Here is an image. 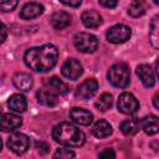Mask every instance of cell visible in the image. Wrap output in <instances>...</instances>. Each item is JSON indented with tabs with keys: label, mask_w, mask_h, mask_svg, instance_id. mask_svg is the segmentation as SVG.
I'll list each match as a JSON object with an SVG mask.
<instances>
[{
	"label": "cell",
	"mask_w": 159,
	"mask_h": 159,
	"mask_svg": "<svg viewBox=\"0 0 159 159\" xmlns=\"http://www.w3.org/2000/svg\"><path fill=\"white\" fill-rule=\"evenodd\" d=\"M99 159H116V153L112 148H106L99 153Z\"/></svg>",
	"instance_id": "28"
},
{
	"label": "cell",
	"mask_w": 159,
	"mask_h": 159,
	"mask_svg": "<svg viewBox=\"0 0 159 159\" xmlns=\"http://www.w3.org/2000/svg\"><path fill=\"white\" fill-rule=\"evenodd\" d=\"M145 12V7L143 5V2L140 1H133L130 5H129V9H128V14L133 17H139L142 16L143 14Z\"/></svg>",
	"instance_id": "25"
},
{
	"label": "cell",
	"mask_w": 159,
	"mask_h": 159,
	"mask_svg": "<svg viewBox=\"0 0 159 159\" xmlns=\"http://www.w3.org/2000/svg\"><path fill=\"white\" fill-rule=\"evenodd\" d=\"M36 148H37L41 153H43V154H46V153L48 152V145H47L46 143H43V142L37 143V144H36Z\"/></svg>",
	"instance_id": "31"
},
{
	"label": "cell",
	"mask_w": 159,
	"mask_h": 159,
	"mask_svg": "<svg viewBox=\"0 0 159 159\" xmlns=\"http://www.w3.org/2000/svg\"><path fill=\"white\" fill-rule=\"evenodd\" d=\"M98 89V82L94 78L84 80L76 89V96L81 99H89L92 98Z\"/></svg>",
	"instance_id": "9"
},
{
	"label": "cell",
	"mask_w": 159,
	"mask_h": 159,
	"mask_svg": "<svg viewBox=\"0 0 159 159\" xmlns=\"http://www.w3.org/2000/svg\"><path fill=\"white\" fill-rule=\"evenodd\" d=\"M7 106L11 111L17 112V113H22L27 108V102H26V98L22 94L16 93V94L10 96V98L7 99Z\"/></svg>",
	"instance_id": "17"
},
{
	"label": "cell",
	"mask_w": 159,
	"mask_h": 159,
	"mask_svg": "<svg viewBox=\"0 0 159 159\" xmlns=\"http://www.w3.org/2000/svg\"><path fill=\"white\" fill-rule=\"evenodd\" d=\"M76 48L83 53H92L98 48V39L88 32H78L73 37Z\"/></svg>",
	"instance_id": "4"
},
{
	"label": "cell",
	"mask_w": 159,
	"mask_h": 159,
	"mask_svg": "<svg viewBox=\"0 0 159 159\" xmlns=\"http://www.w3.org/2000/svg\"><path fill=\"white\" fill-rule=\"evenodd\" d=\"M61 72H62V75L66 78H68L71 81H76V80H78L82 76L83 67H82V65H81V62L78 60H76V58H68L62 65Z\"/></svg>",
	"instance_id": "8"
},
{
	"label": "cell",
	"mask_w": 159,
	"mask_h": 159,
	"mask_svg": "<svg viewBox=\"0 0 159 159\" xmlns=\"http://www.w3.org/2000/svg\"><path fill=\"white\" fill-rule=\"evenodd\" d=\"M73 158H75V153L70 148H58L53 154V159H73Z\"/></svg>",
	"instance_id": "26"
},
{
	"label": "cell",
	"mask_w": 159,
	"mask_h": 159,
	"mask_svg": "<svg viewBox=\"0 0 159 159\" xmlns=\"http://www.w3.org/2000/svg\"><path fill=\"white\" fill-rule=\"evenodd\" d=\"M1 116H2V114H1V111H0V118H1Z\"/></svg>",
	"instance_id": "35"
},
{
	"label": "cell",
	"mask_w": 159,
	"mask_h": 159,
	"mask_svg": "<svg viewBox=\"0 0 159 159\" xmlns=\"http://www.w3.org/2000/svg\"><path fill=\"white\" fill-rule=\"evenodd\" d=\"M63 5H67V6H75V7H77V6H80L81 5V0H77V1H61Z\"/></svg>",
	"instance_id": "32"
},
{
	"label": "cell",
	"mask_w": 159,
	"mask_h": 159,
	"mask_svg": "<svg viewBox=\"0 0 159 159\" xmlns=\"http://www.w3.org/2000/svg\"><path fill=\"white\" fill-rule=\"evenodd\" d=\"M12 82L15 84V87L20 91H24V92H27L32 88V84H34V81H32V77L26 73V72H17L15 73L14 78H12Z\"/></svg>",
	"instance_id": "15"
},
{
	"label": "cell",
	"mask_w": 159,
	"mask_h": 159,
	"mask_svg": "<svg viewBox=\"0 0 159 159\" xmlns=\"http://www.w3.org/2000/svg\"><path fill=\"white\" fill-rule=\"evenodd\" d=\"M117 108L123 114H134L139 108V102L132 93L124 92L118 97Z\"/></svg>",
	"instance_id": "7"
},
{
	"label": "cell",
	"mask_w": 159,
	"mask_h": 159,
	"mask_svg": "<svg viewBox=\"0 0 159 159\" xmlns=\"http://www.w3.org/2000/svg\"><path fill=\"white\" fill-rule=\"evenodd\" d=\"M82 22L88 29H96L102 24V16L94 10H87L81 16Z\"/></svg>",
	"instance_id": "16"
},
{
	"label": "cell",
	"mask_w": 159,
	"mask_h": 159,
	"mask_svg": "<svg viewBox=\"0 0 159 159\" xmlns=\"http://www.w3.org/2000/svg\"><path fill=\"white\" fill-rule=\"evenodd\" d=\"M92 134L96 138H106V137L112 134V125L107 120L99 119L92 127Z\"/></svg>",
	"instance_id": "19"
},
{
	"label": "cell",
	"mask_w": 159,
	"mask_h": 159,
	"mask_svg": "<svg viewBox=\"0 0 159 159\" xmlns=\"http://www.w3.org/2000/svg\"><path fill=\"white\" fill-rule=\"evenodd\" d=\"M6 144H7L9 149L12 153H15L17 155H21V154H24L29 149V147H30V139H29V137L26 134L20 133V132H15V133H12L9 137Z\"/></svg>",
	"instance_id": "5"
},
{
	"label": "cell",
	"mask_w": 159,
	"mask_h": 159,
	"mask_svg": "<svg viewBox=\"0 0 159 159\" xmlns=\"http://www.w3.org/2000/svg\"><path fill=\"white\" fill-rule=\"evenodd\" d=\"M159 16L155 15L150 22V30H149V40H150V43L153 45V47L158 48L159 47V34H158V30H159V24H158V20Z\"/></svg>",
	"instance_id": "22"
},
{
	"label": "cell",
	"mask_w": 159,
	"mask_h": 159,
	"mask_svg": "<svg viewBox=\"0 0 159 159\" xmlns=\"http://www.w3.org/2000/svg\"><path fill=\"white\" fill-rule=\"evenodd\" d=\"M137 75L147 88H150L155 84V75L149 65H139L137 67Z\"/></svg>",
	"instance_id": "13"
},
{
	"label": "cell",
	"mask_w": 159,
	"mask_h": 159,
	"mask_svg": "<svg viewBox=\"0 0 159 159\" xmlns=\"http://www.w3.org/2000/svg\"><path fill=\"white\" fill-rule=\"evenodd\" d=\"M52 138L60 143L61 145L68 147V148H78L82 147L86 142L84 133L68 122L58 123L52 129Z\"/></svg>",
	"instance_id": "2"
},
{
	"label": "cell",
	"mask_w": 159,
	"mask_h": 159,
	"mask_svg": "<svg viewBox=\"0 0 159 159\" xmlns=\"http://www.w3.org/2000/svg\"><path fill=\"white\" fill-rule=\"evenodd\" d=\"M99 2V5H102V6H106V7H116L117 6V1H111V0H99L98 1Z\"/></svg>",
	"instance_id": "30"
},
{
	"label": "cell",
	"mask_w": 159,
	"mask_h": 159,
	"mask_svg": "<svg viewBox=\"0 0 159 159\" xmlns=\"http://www.w3.org/2000/svg\"><path fill=\"white\" fill-rule=\"evenodd\" d=\"M139 129V122L135 119H127L120 123V130L125 135H133Z\"/></svg>",
	"instance_id": "24"
},
{
	"label": "cell",
	"mask_w": 159,
	"mask_h": 159,
	"mask_svg": "<svg viewBox=\"0 0 159 159\" xmlns=\"http://www.w3.org/2000/svg\"><path fill=\"white\" fill-rule=\"evenodd\" d=\"M108 81L118 88H125L130 81V70L129 66L124 62L114 63L108 71Z\"/></svg>",
	"instance_id": "3"
},
{
	"label": "cell",
	"mask_w": 159,
	"mask_h": 159,
	"mask_svg": "<svg viewBox=\"0 0 159 159\" xmlns=\"http://www.w3.org/2000/svg\"><path fill=\"white\" fill-rule=\"evenodd\" d=\"M130 35H132V30L129 26L118 24V25H114L108 29L106 37L112 43H123L127 40H129Z\"/></svg>",
	"instance_id": "6"
},
{
	"label": "cell",
	"mask_w": 159,
	"mask_h": 159,
	"mask_svg": "<svg viewBox=\"0 0 159 159\" xmlns=\"http://www.w3.org/2000/svg\"><path fill=\"white\" fill-rule=\"evenodd\" d=\"M43 86L46 87L47 91L52 92L53 94H66L68 92V86L62 82L60 78H57L56 76L50 77V78H45L43 81Z\"/></svg>",
	"instance_id": "12"
},
{
	"label": "cell",
	"mask_w": 159,
	"mask_h": 159,
	"mask_svg": "<svg viewBox=\"0 0 159 159\" xmlns=\"http://www.w3.org/2000/svg\"><path fill=\"white\" fill-rule=\"evenodd\" d=\"M112 104H113V97H112L111 93H107V92L106 93H102L101 97L94 103L96 108L99 109V111H102V112H106L107 109H109L112 107Z\"/></svg>",
	"instance_id": "23"
},
{
	"label": "cell",
	"mask_w": 159,
	"mask_h": 159,
	"mask_svg": "<svg viewBox=\"0 0 159 159\" xmlns=\"http://www.w3.org/2000/svg\"><path fill=\"white\" fill-rule=\"evenodd\" d=\"M43 12V6L39 2H27L22 6L20 11V17L25 20H31L40 16Z\"/></svg>",
	"instance_id": "14"
},
{
	"label": "cell",
	"mask_w": 159,
	"mask_h": 159,
	"mask_svg": "<svg viewBox=\"0 0 159 159\" xmlns=\"http://www.w3.org/2000/svg\"><path fill=\"white\" fill-rule=\"evenodd\" d=\"M22 124V118L14 113H5L0 118V130L11 132L14 129L20 128Z\"/></svg>",
	"instance_id": "10"
},
{
	"label": "cell",
	"mask_w": 159,
	"mask_h": 159,
	"mask_svg": "<svg viewBox=\"0 0 159 159\" xmlns=\"http://www.w3.org/2000/svg\"><path fill=\"white\" fill-rule=\"evenodd\" d=\"M37 102L46 107H53L57 104V96L47 89H40L36 93Z\"/></svg>",
	"instance_id": "21"
},
{
	"label": "cell",
	"mask_w": 159,
	"mask_h": 159,
	"mask_svg": "<svg viewBox=\"0 0 159 159\" xmlns=\"http://www.w3.org/2000/svg\"><path fill=\"white\" fill-rule=\"evenodd\" d=\"M7 36V31H6V26L0 21V45L4 43V41L6 40Z\"/></svg>",
	"instance_id": "29"
},
{
	"label": "cell",
	"mask_w": 159,
	"mask_h": 159,
	"mask_svg": "<svg viewBox=\"0 0 159 159\" xmlns=\"http://www.w3.org/2000/svg\"><path fill=\"white\" fill-rule=\"evenodd\" d=\"M140 125L143 128V130L149 134V135H154L158 133L159 130V122H158V117L157 116H147L142 119Z\"/></svg>",
	"instance_id": "20"
},
{
	"label": "cell",
	"mask_w": 159,
	"mask_h": 159,
	"mask_svg": "<svg viewBox=\"0 0 159 159\" xmlns=\"http://www.w3.org/2000/svg\"><path fill=\"white\" fill-rule=\"evenodd\" d=\"M70 118L80 125H88L93 120V114L84 108L75 107L70 111Z\"/></svg>",
	"instance_id": "11"
},
{
	"label": "cell",
	"mask_w": 159,
	"mask_h": 159,
	"mask_svg": "<svg viewBox=\"0 0 159 159\" xmlns=\"http://www.w3.org/2000/svg\"><path fill=\"white\" fill-rule=\"evenodd\" d=\"M153 103H154V107H155L157 109H159V103H158V93H155V94H154V97H153Z\"/></svg>",
	"instance_id": "33"
},
{
	"label": "cell",
	"mask_w": 159,
	"mask_h": 159,
	"mask_svg": "<svg viewBox=\"0 0 159 159\" xmlns=\"http://www.w3.org/2000/svg\"><path fill=\"white\" fill-rule=\"evenodd\" d=\"M16 6H17V1H15V0H4V1L0 2V9L4 12L12 11Z\"/></svg>",
	"instance_id": "27"
},
{
	"label": "cell",
	"mask_w": 159,
	"mask_h": 159,
	"mask_svg": "<svg viewBox=\"0 0 159 159\" xmlns=\"http://www.w3.org/2000/svg\"><path fill=\"white\" fill-rule=\"evenodd\" d=\"M1 148H2V142H1V138H0V152H1Z\"/></svg>",
	"instance_id": "34"
},
{
	"label": "cell",
	"mask_w": 159,
	"mask_h": 159,
	"mask_svg": "<svg viewBox=\"0 0 159 159\" xmlns=\"http://www.w3.org/2000/svg\"><path fill=\"white\" fill-rule=\"evenodd\" d=\"M58 58V50L52 43L32 47L24 55V61L27 67L35 72H47L55 67Z\"/></svg>",
	"instance_id": "1"
},
{
	"label": "cell",
	"mask_w": 159,
	"mask_h": 159,
	"mask_svg": "<svg viewBox=\"0 0 159 159\" xmlns=\"http://www.w3.org/2000/svg\"><path fill=\"white\" fill-rule=\"evenodd\" d=\"M51 24L56 30L66 29L71 24V15L66 11H57L51 17Z\"/></svg>",
	"instance_id": "18"
}]
</instances>
